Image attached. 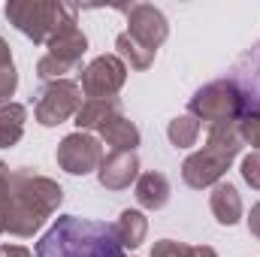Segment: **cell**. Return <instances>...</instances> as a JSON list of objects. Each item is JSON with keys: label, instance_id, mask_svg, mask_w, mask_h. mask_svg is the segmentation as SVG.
I'll list each match as a JSON object with an SVG mask.
<instances>
[{"label": "cell", "instance_id": "8fae6325", "mask_svg": "<svg viewBox=\"0 0 260 257\" xmlns=\"http://www.w3.org/2000/svg\"><path fill=\"white\" fill-rule=\"evenodd\" d=\"M227 79L236 85L245 112H257L260 109V40L233 61Z\"/></svg>", "mask_w": 260, "mask_h": 257}, {"label": "cell", "instance_id": "ba28073f", "mask_svg": "<svg viewBox=\"0 0 260 257\" xmlns=\"http://www.w3.org/2000/svg\"><path fill=\"white\" fill-rule=\"evenodd\" d=\"M55 157H58V167L64 173H70V176H88V173H97L100 170L103 142L94 133L76 130V133H67L64 139H61Z\"/></svg>", "mask_w": 260, "mask_h": 257}, {"label": "cell", "instance_id": "2e32d148", "mask_svg": "<svg viewBox=\"0 0 260 257\" xmlns=\"http://www.w3.org/2000/svg\"><path fill=\"white\" fill-rule=\"evenodd\" d=\"M112 227H115L121 248H139L145 242V233H148V218L139 209H124Z\"/></svg>", "mask_w": 260, "mask_h": 257}, {"label": "cell", "instance_id": "83f0119b", "mask_svg": "<svg viewBox=\"0 0 260 257\" xmlns=\"http://www.w3.org/2000/svg\"><path fill=\"white\" fill-rule=\"evenodd\" d=\"M0 257H34L24 245H0Z\"/></svg>", "mask_w": 260, "mask_h": 257}, {"label": "cell", "instance_id": "603a6c76", "mask_svg": "<svg viewBox=\"0 0 260 257\" xmlns=\"http://www.w3.org/2000/svg\"><path fill=\"white\" fill-rule=\"evenodd\" d=\"M239 173H242V179H245L254 191H260V151H248V154L242 157Z\"/></svg>", "mask_w": 260, "mask_h": 257}, {"label": "cell", "instance_id": "ac0fdd59", "mask_svg": "<svg viewBox=\"0 0 260 257\" xmlns=\"http://www.w3.org/2000/svg\"><path fill=\"white\" fill-rule=\"evenodd\" d=\"M24 121H27V109L21 103L0 106V148H12L24 136Z\"/></svg>", "mask_w": 260, "mask_h": 257}, {"label": "cell", "instance_id": "4316f807", "mask_svg": "<svg viewBox=\"0 0 260 257\" xmlns=\"http://www.w3.org/2000/svg\"><path fill=\"white\" fill-rule=\"evenodd\" d=\"M248 233L260 239V203H254L251 212H248Z\"/></svg>", "mask_w": 260, "mask_h": 257}, {"label": "cell", "instance_id": "6da1fadb", "mask_svg": "<svg viewBox=\"0 0 260 257\" xmlns=\"http://www.w3.org/2000/svg\"><path fill=\"white\" fill-rule=\"evenodd\" d=\"M64 200V188L49 179L40 176L34 170H12L9 179V194L0 206V236H34L43 230V224L58 212Z\"/></svg>", "mask_w": 260, "mask_h": 257}, {"label": "cell", "instance_id": "7c38bea8", "mask_svg": "<svg viewBox=\"0 0 260 257\" xmlns=\"http://www.w3.org/2000/svg\"><path fill=\"white\" fill-rule=\"evenodd\" d=\"M139 179V154L136 151H109L100 160L97 182L106 191H124Z\"/></svg>", "mask_w": 260, "mask_h": 257}, {"label": "cell", "instance_id": "30bf717a", "mask_svg": "<svg viewBox=\"0 0 260 257\" xmlns=\"http://www.w3.org/2000/svg\"><path fill=\"white\" fill-rule=\"evenodd\" d=\"M121 12L127 15V34L148 52L157 55V49L167 43L170 37V21L167 15L151 6V3H130V6H121Z\"/></svg>", "mask_w": 260, "mask_h": 257}, {"label": "cell", "instance_id": "484cf974", "mask_svg": "<svg viewBox=\"0 0 260 257\" xmlns=\"http://www.w3.org/2000/svg\"><path fill=\"white\" fill-rule=\"evenodd\" d=\"M9 179H12V170L0 160V206H3V200H6V194H9Z\"/></svg>", "mask_w": 260, "mask_h": 257}, {"label": "cell", "instance_id": "52a82bcc", "mask_svg": "<svg viewBox=\"0 0 260 257\" xmlns=\"http://www.w3.org/2000/svg\"><path fill=\"white\" fill-rule=\"evenodd\" d=\"M82 88L73 79H55L46 82L37 94H34V115L43 127H55L64 124L67 118H76V112L82 109Z\"/></svg>", "mask_w": 260, "mask_h": 257}, {"label": "cell", "instance_id": "9c48e42d", "mask_svg": "<svg viewBox=\"0 0 260 257\" xmlns=\"http://www.w3.org/2000/svg\"><path fill=\"white\" fill-rule=\"evenodd\" d=\"M127 82V64L118 55H100L82 70V94L88 100H106L115 97Z\"/></svg>", "mask_w": 260, "mask_h": 257}, {"label": "cell", "instance_id": "5b68a950", "mask_svg": "<svg viewBox=\"0 0 260 257\" xmlns=\"http://www.w3.org/2000/svg\"><path fill=\"white\" fill-rule=\"evenodd\" d=\"M188 112L197 121H206L209 127H215V124L239 121L245 115V106H242V97L230 79H215V82L203 85L188 100Z\"/></svg>", "mask_w": 260, "mask_h": 257}, {"label": "cell", "instance_id": "3957f363", "mask_svg": "<svg viewBox=\"0 0 260 257\" xmlns=\"http://www.w3.org/2000/svg\"><path fill=\"white\" fill-rule=\"evenodd\" d=\"M239 151H242V139H239L236 121L233 124H215V127H209L206 145L200 151H194L191 157H185V164H182L185 185L194 188V191L215 188L224 179V173L230 170V164L239 157Z\"/></svg>", "mask_w": 260, "mask_h": 257}, {"label": "cell", "instance_id": "e0dca14e", "mask_svg": "<svg viewBox=\"0 0 260 257\" xmlns=\"http://www.w3.org/2000/svg\"><path fill=\"white\" fill-rule=\"evenodd\" d=\"M100 139L106 145H112V151H136L142 136H139V127L130 121L127 115H118V118H112L106 127L100 130Z\"/></svg>", "mask_w": 260, "mask_h": 257}, {"label": "cell", "instance_id": "8992f818", "mask_svg": "<svg viewBox=\"0 0 260 257\" xmlns=\"http://www.w3.org/2000/svg\"><path fill=\"white\" fill-rule=\"evenodd\" d=\"M46 46H49V52L37 61V76L43 82H55V79H64L67 73H73L82 64V55L88 52V37L82 34L79 21H70Z\"/></svg>", "mask_w": 260, "mask_h": 257}, {"label": "cell", "instance_id": "ffe728a7", "mask_svg": "<svg viewBox=\"0 0 260 257\" xmlns=\"http://www.w3.org/2000/svg\"><path fill=\"white\" fill-rule=\"evenodd\" d=\"M167 136H170V142L176 148H191V145H197V139H200V121H197L191 112L176 115L170 121V127H167Z\"/></svg>", "mask_w": 260, "mask_h": 257}, {"label": "cell", "instance_id": "7a4b0ae2", "mask_svg": "<svg viewBox=\"0 0 260 257\" xmlns=\"http://www.w3.org/2000/svg\"><path fill=\"white\" fill-rule=\"evenodd\" d=\"M37 257H124L115 227L79 215H58L34 248Z\"/></svg>", "mask_w": 260, "mask_h": 257}, {"label": "cell", "instance_id": "277c9868", "mask_svg": "<svg viewBox=\"0 0 260 257\" xmlns=\"http://www.w3.org/2000/svg\"><path fill=\"white\" fill-rule=\"evenodd\" d=\"M3 12L15 30H21L34 43L46 46L64 24L76 21L79 6H70L61 0H9Z\"/></svg>", "mask_w": 260, "mask_h": 257}, {"label": "cell", "instance_id": "4fadbf2b", "mask_svg": "<svg viewBox=\"0 0 260 257\" xmlns=\"http://www.w3.org/2000/svg\"><path fill=\"white\" fill-rule=\"evenodd\" d=\"M118 115H124L121 112V100L118 97H106V100H85L82 103V109L76 112V127L85 130V133H91V130H100L106 127L112 118H118Z\"/></svg>", "mask_w": 260, "mask_h": 257}, {"label": "cell", "instance_id": "d6986e66", "mask_svg": "<svg viewBox=\"0 0 260 257\" xmlns=\"http://www.w3.org/2000/svg\"><path fill=\"white\" fill-rule=\"evenodd\" d=\"M115 49H118V58H121L124 64H130L133 70H148L151 61H154V52L142 49V46H139V43L127 34V30L115 37Z\"/></svg>", "mask_w": 260, "mask_h": 257}, {"label": "cell", "instance_id": "7402d4cb", "mask_svg": "<svg viewBox=\"0 0 260 257\" xmlns=\"http://www.w3.org/2000/svg\"><path fill=\"white\" fill-rule=\"evenodd\" d=\"M236 130H239L242 145H251L254 151H260V109L257 112H245L236 121Z\"/></svg>", "mask_w": 260, "mask_h": 257}, {"label": "cell", "instance_id": "44dd1931", "mask_svg": "<svg viewBox=\"0 0 260 257\" xmlns=\"http://www.w3.org/2000/svg\"><path fill=\"white\" fill-rule=\"evenodd\" d=\"M18 88V73H15V64H12V52L6 46V40L0 37V106L12 103L9 97L15 94Z\"/></svg>", "mask_w": 260, "mask_h": 257}, {"label": "cell", "instance_id": "9a60e30c", "mask_svg": "<svg viewBox=\"0 0 260 257\" xmlns=\"http://www.w3.org/2000/svg\"><path fill=\"white\" fill-rule=\"evenodd\" d=\"M209 206H212L215 221L224 224V227H233V224L242 218V197H239V191H236L230 182H218V185L212 188Z\"/></svg>", "mask_w": 260, "mask_h": 257}, {"label": "cell", "instance_id": "5bb4252c", "mask_svg": "<svg viewBox=\"0 0 260 257\" xmlns=\"http://www.w3.org/2000/svg\"><path fill=\"white\" fill-rule=\"evenodd\" d=\"M170 194H173V185L164 173H142L136 179V203L148 212H157L170 203Z\"/></svg>", "mask_w": 260, "mask_h": 257}, {"label": "cell", "instance_id": "d4e9b609", "mask_svg": "<svg viewBox=\"0 0 260 257\" xmlns=\"http://www.w3.org/2000/svg\"><path fill=\"white\" fill-rule=\"evenodd\" d=\"M182 257H218V251L209 248V245H185Z\"/></svg>", "mask_w": 260, "mask_h": 257}, {"label": "cell", "instance_id": "cb8c5ba5", "mask_svg": "<svg viewBox=\"0 0 260 257\" xmlns=\"http://www.w3.org/2000/svg\"><path fill=\"white\" fill-rule=\"evenodd\" d=\"M182 251H185V242H176V239H160V242H154L151 257H182Z\"/></svg>", "mask_w": 260, "mask_h": 257}]
</instances>
